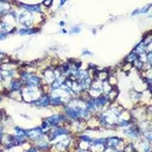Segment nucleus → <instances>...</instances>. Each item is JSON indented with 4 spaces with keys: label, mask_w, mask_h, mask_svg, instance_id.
Masks as SVG:
<instances>
[{
    "label": "nucleus",
    "mask_w": 152,
    "mask_h": 152,
    "mask_svg": "<svg viewBox=\"0 0 152 152\" xmlns=\"http://www.w3.org/2000/svg\"><path fill=\"white\" fill-rule=\"evenodd\" d=\"M126 139L119 134H114V135H109V137H104V144L106 146H110L113 147L116 152L118 151H122L126 144Z\"/></svg>",
    "instance_id": "nucleus-5"
},
{
    "label": "nucleus",
    "mask_w": 152,
    "mask_h": 152,
    "mask_svg": "<svg viewBox=\"0 0 152 152\" xmlns=\"http://www.w3.org/2000/svg\"><path fill=\"white\" fill-rule=\"evenodd\" d=\"M15 147L14 145V141H13V134L12 133H4V137H2V141H1V148L4 151H10V150H13Z\"/></svg>",
    "instance_id": "nucleus-12"
},
{
    "label": "nucleus",
    "mask_w": 152,
    "mask_h": 152,
    "mask_svg": "<svg viewBox=\"0 0 152 152\" xmlns=\"http://www.w3.org/2000/svg\"><path fill=\"white\" fill-rule=\"evenodd\" d=\"M151 8H152V2H148V4H146L145 6L139 7V14H140V15H141V14H148L150 11H151Z\"/></svg>",
    "instance_id": "nucleus-28"
},
{
    "label": "nucleus",
    "mask_w": 152,
    "mask_h": 152,
    "mask_svg": "<svg viewBox=\"0 0 152 152\" xmlns=\"http://www.w3.org/2000/svg\"><path fill=\"white\" fill-rule=\"evenodd\" d=\"M23 152H40V151H39L38 148H36L32 144H30V145H28V146H27Z\"/></svg>",
    "instance_id": "nucleus-35"
},
{
    "label": "nucleus",
    "mask_w": 152,
    "mask_h": 152,
    "mask_svg": "<svg viewBox=\"0 0 152 152\" xmlns=\"http://www.w3.org/2000/svg\"><path fill=\"white\" fill-rule=\"evenodd\" d=\"M124 109L125 108L122 106H120L118 102H114V103H110L106 109L100 112L97 115H95L100 128L101 129H113V131H115V126L118 124L119 115Z\"/></svg>",
    "instance_id": "nucleus-1"
},
{
    "label": "nucleus",
    "mask_w": 152,
    "mask_h": 152,
    "mask_svg": "<svg viewBox=\"0 0 152 152\" xmlns=\"http://www.w3.org/2000/svg\"><path fill=\"white\" fill-rule=\"evenodd\" d=\"M104 147V137H95L89 146V152H103Z\"/></svg>",
    "instance_id": "nucleus-11"
},
{
    "label": "nucleus",
    "mask_w": 152,
    "mask_h": 152,
    "mask_svg": "<svg viewBox=\"0 0 152 152\" xmlns=\"http://www.w3.org/2000/svg\"><path fill=\"white\" fill-rule=\"evenodd\" d=\"M65 76H59V77H57L56 80H55V82L49 87L50 89H58V88H61L63 84H64V82H65Z\"/></svg>",
    "instance_id": "nucleus-23"
},
{
    "label": "nucleus",
    "mask_w": 152,
    "mask_h": 152,
    "mask_svg": "<svg viewBox=\"0 0 152 152\" xmlns=\"http://www.w3.org/2000/svg\"><path fill=\"white\" fill-rule=\"evenodd\" d=\"M151 46L152 45H148V46H146V45H144L140 40H139V43L134 46V49H133V51L138 55V56H140V55H145V53H147V52H152L151 51Z\"/></svg>",
    "instance_id": "nucleus-19"
},
{
    "label": "nucleus",
    "mask_w": 152,
    "mask_h": 152,
    "mask_svg": "<svg viewBox=\"0 0 152 152\" xmlns=\"http://www.w3.org/2000/svg\"><path fill=\"white\" fill-rule=\"evenodd\" d=\"M12 134H14L17 137H26V128H23L18 125H13L12 126Z\"/></svg>",
    "instance_id": "nucleus-22"
},
{
    "label": "nucleus",
    "mask_w": 152,
    "mask_h": 152,
    "mask_svg": "<svg viewBox=\"0 0 152 152\" xmlns=\"http://www.w3.org/2000/svg\"><path fill=\"white\" fill-rule=\"evenodd\" d=\"M96 32H97L96 27H93V28H91V33H93V34H96Z\"/></svg>",
    "instance_id": "nucleus-44"
},
{
    "label": "nucleus",
    "mask_w": 152,
    "mask_h": 152,
    "mask_svg": "<svg viewBox=\"0 0 152 152\" xmlns=\"http://www.w3.org/2000/svg\"><path fill=\"white\" fill-rule=\"evenodd\" d=\"M17 27H34V19L33 14H30L25 11L19 10L15 19Z\"/></svg>",
    "instance_id": "nucleus-4"
},
{
    "label": "nucleus",
    "mask_w": 152,
    "mask_h": 152,
    "mask_svg": "<svg viewBox=\"0 0 152 152\" xmlns=\"http://www.w3.org/2000/svg\"><path fill=\"white\" fill-rule=\"evenodd\" d=\"M2 94H4L5 99H10V100H13V101H17V102H23L20 91H6V90H4Z\"/></svg>",
    "instance_id": "nucleus-21"
},
{
    "label": "nucleus",
    "mask_w": 152,
    "mask_h": 152,
    "mask_svg": "<svg viewBox=\"0 0 152 152\" xmlns=\"http://www.w3.org/2000/svg\"><path fill=\"white\" fill-rule=\"evenodd\" d=\"M39 127H40V129H42L44 133H48V132L50 131V128H51V127H50L45 121H43V120H42V122L39 124Z\"/></svg>",
    "instance_id": "nucleus-33"
},
{
    "label": "nucleus",
    "mask_w": 152,
    "mask_h": 152,
    "mask_svg": "<svg viewBox=\"0 0 152 152\" xmlns=\"http://www.w3.org/2000/svg\"><path fill=\"white\" fill-rule=\"evenodd\" d=\"M42 31L40 27H17V31H15V34L20 36V37H26V36H33V34H37Z\"/></svg>",
    "instance_id": "nucleus-14"
},
{
    "label": "nucleus",
    "mask_w": 152,
    "mask_h": 152,
    "mask_svg": "<svg viewBox=\"0 0 152 152\" xmlns=\"http://www.w3.org/2000/svg\"><path fill=\"white\" fill-rule=\"evenodd\" d=\"M140 42H141L144 45H146V46L152 45V36H151V31L145 32V33L142 34V38L140 39Z\"/></svg>",
    "instance_id": "nucleus-24"
},
{
    "label": "nucleus",
    "mask_w": 152,
    "mask_h": 152,
    "mask_svg": "<svg viewBox=\"0 0 152 152\" xmlns=\"http://www.w3.org/2000/svg\"><path fill=\"white\" fill-rule=\"evenodd\" d=\"M43 134H45L39 126H34V127H31V128H26V138L28 140L30 144H32L33 141H36L38 138H40Z\"/></svg>",
    "instance_id": "nucleus-10"
},
{
    "label": "nucleus",
    "mask_w": 152,
    "mask_h": 152,
    "mask_svg": "<svg viewBox=\"0 0 152 152\" xmlns=\"http://www.w3.org/2000/svg\"><path fill=\"white\" fill-rule=\"evenodd\" d=\"M129 15H131V17H137V15H140V14H139V8L133 10V11L129 13Z\"/></svg>",
    "instance_id": "nucleus-36"
},
{
    "label": "nucleus",
    "mask_w": 152,
    "mask_h": 152,
    "mask_svg": "<svg viewBox=\"0 0 152 152\" xmlns=\"http://www.w3.org/2000/svg\"><path fill=\"white\" fill-rule=\"evenodd\" d=\"M124 152H137L135 150V145H134V141H126L125 144V147L122 150Z\"/></svg>",
    "instance_id": "nucleus-27"
},
{
    "label": "nucleus",
    "mask_w": 152,
    "mask_h": 152,
    "mask_svg": "<svg viewBox=\"0 0 152 152\" xmlns=\"http://www.w3.org/2000/svg\"><path fill=\"white\" fill-rule=\"evenodd\" d=\"M113 87L107 82V81H104V82H102V87H101V91H102V94L103 95H106V94H108L109 91H110V89H112Z\"/></svg>",
    "instance_id": "nucleus-29"
},
{
    "label": "nucleus",
    "mask_w": 152,
    "mask_h": 152,
    "mask_svg": "<svg viewBox=\"0 0 152 152\" xmlns=\"http://www.w3.org/2000/svg\"><path fill=\"white\" fill-rule=\"evenodd\" d=\"M36 108L39 109H45V108H50V95L48 93H43L40 95V97L32 104Z\"/></svg>",
    "instance_id": "nucleus-15"
},
{
    "label": "nucleus",
    "mask_w": 152,
    "mask_h": 152,
    "mask_svg": "<svg viewBox=\"0 0 152 152\" xmlns=\"http://www.w3.org/2000/svg\"><path fill=\"white\" fill-rule=\"evenodd\" d=\"M59 33H62V34H68V28H65V27L61 28V30H59Z\"/></svg>",
    "instance_id": "nucleus-40"
},
{
    "label": "nucleus",
    "mask_w": 152,
    "mask_h": 152,
    "mask_svg": "<svg viewBox=\"0 0 152 152\" xmlns=\"http://www.w3.org/2000/svg\"><path fill=\"white\" fill-rule=\"evenodd\" d=\"M58 26H59L61 28L65 27V26H66V21H65V20H59V21H58Z\"/></svg>",
    "instance_id": "nucleus-37"
},
{
    "label": "nucleus",
    "mask_w": 152,
    "mask_h": 152,
    "mask_svg": "<svg viewBox=\"0 0 152 152\" xmlns=\"http://www.w3.org/2000/svg\"><path fill=\"white\" fill-rule=\"evenodd\" d=\"M137 58H138V55H137V53H135V52L132 50V51H131L128 55H126V57H124L122 62H124V63H129V64H132V63H133V62H134Z\"/></svg>",
    "instance_id": "nucleus-26"
},
{
    "label": "nucleus",
    "mask_w": 152,
    "mask_h": 152,
    "mask_svg": "<svg viewBox=\"0 0 152 152\" xmlns=\"http://www.w3.org/2000/svg\"><path fill=\"white\" fill-rule=\"evenodd\" d=\"M71 152H89V150H80V148H75Z\"/></svg>",
    "instance_id": "nucleus-41"
},
{
    "label": "nucleus",
    "mask_w": 152,
    "mask_h": 152,
    "mask_svg": "<svg viewBox=\"0 0 152 152\" xmlns=\"http://www.w3.org/2000/svg\"><path fill=\"white\" fill-rule=\"evenodd\" d=\"M24 86H26V87H37V88L42 87L43 83H42L40 74H39V72H33V74L28 77V80L24 83Z\"/></svg>",
    "instance_id": "nucleus-17"
},
{
    "label": "nucleus",
    "mask_w": 152,
    "mask_h": 152,
    "mask_svg": "<svg viewBox=\"0 0 152 152\" xmlns=\"http://www.w3.org/2000/svg\"><path fill=\"white\" fill-rule=\"evenodd\" d=\"M94 101H95V104H96V107L99 108V110L100 112H102L103 109H106L109 104H110V102L108 101V99H107V96L106 95H100V96H97V97H95L94 99Z\"/></svg>",
    "instance_id": "nucleus-18"
},
{
    "label": "nucleus",
    "mask_w": 152,
    "mask_h": 152,
    "mask_svg": "<svg viewBox=\"0 0 152 152\" xmlns=\"http://www.w3.org/2000/svg\"><path fill=\"white\" fill-rule=\"evenodd\" d=\"M1 87H2L4 90H6V91H20V90L23 89L24 84H23V82H21L18 77H15V78H13V80H11V81L4 82V83L1 84Z\"/></svg>",
    "instance_id": "nucleus-9"
},
{
    "label": "nucleus",
    "mask_w": 152,
    "mask_h": 152,
    "mask_svg": "<svg viewBox=\"0 0 152 152\" xmlns=\"http://www.w3.org/2000/svg\"><path fill=\"white\" fill-rule=\"evenodd\" d=\"M137 152H152V144L142 138H140L138 141H134Z\"/></svg>",
    "instance_id": "nucleus-16"
},
{
    "label": "nucleus",
    "mask_w": 152,
    "mask_h": 152,
    "mask_svg": "<svg viewBox=\"0 0 152 152\" xmlns=\"http://www.w3.org/2000/svg\"><path fill=\"white\" fill-rule=\"evenodd\" d=\"M11 61V57H8V55L4 51H0V64L1 63H7Z\"/></svg>",
    "instance_id": "nucleus-30"
},
{
    "label": "nucleus",
    "mask_w": 152,
    "mask_h": 152,
    "mask_svg": "<svg viewBox=\"0 0 152 152\" xmlns=\"http://www.w3.org/2000/svg\"><path fill=\"white\" fill-rule=\"evenodd\" d=\"M4 133H6V132H1V131H0V147H1V141H2V137H4Z\"/></svg>",
    "instance_id": "nucleus-43"
},
{
    "label": "nucleus",
    "mask_w": 152,
    "mask_h": 152,
    "mask_svg": "<svg viewBox=\"0 0 152 152\" xmlns=\"http://www.w3.org/2000/svg\"><path fill=\"white\" fill-rule=\"evenodd\" d=\"M17 31V25L11 24L8 21H5L4 19H0V33H6L8 36L15 34Z\"/></svg>",
    "instance_id": "nucleus-13"
},
{
    "label": "nucleus",
    "mask_w": 152,
    "mask_h": 152,
    "mask_svg": "<svg viewBox=\"0 0 152 152\" xmlns=\"http://www.w3.org/2000/svg\"><path fill=\"white\" fill-rule=\"evenodd\" d=\"M118 152H124V151H118Z\"/></svg>",
    "instance_id": "nucleus-45"
},
{
    "label": "nucleus",
    "mask_w": 152,
    "mask_h": 152,
    "mask_svg": "<svg viewBox=\"0 0 152 152\" xmlns=\"http://www.w3.org/2000/svg\"><path fill=\"white\" fill-rule=\"evenodd\" d=\"M65 4H68L66 0H62V1H59V2H58V8H62V6H64Z\"/></svg>",
    "instance_id": "nucleus-38"
},
{
    "label": "nucleus",
    "mask_w": 152,
    "mask_h": 152,
    "mask_svg": "<svg viewBox=\"0 0 152 152\" xmlns=\"http://www.w3.org/2000/svg\"><path fill=\"white\" fill-rule=\"evenodd\" d=\"M42 4V6L45 8V10H51V7H52V5L55 4L52 0H45V1H43V2H40Z\"/></svg>",
    "instance_id": "nucleus-32"
},
{
    "label": "nucleus",
    "mask_w": 152,
    "mask_h": 152,
    "mask_svg": "<svg viewBox=\"0 0 152 152\" xmlns=\"http://www.w3.org/2000/svg\"><path fill=\"white\" fill-rule=\"evenodd\" d=\"M68 134H71V131L69 128L68 125H61V126H56V127H51L50 131L46 133L48 138L50 139V141L56 138V137H59V135H68Z\"/></svg>",
    "instance_id": "nucleus-7"
},
{
    "label": "nucleus",
    "mask_w": 152,
    "mask_h": 152,
    "mask_svg": "<svg viewBox=\"0 0 152 152\" xmlns=\"http://www.w3.org/2000/svg\"><path fill=\"white\" fill-rule=\"evenodd\" d=\"M20 116H21V118H25V119H31V116H30V115H27V114H25V113H21V114H20Z\"/></svg>",
    "instance_id": "nucleus-42"
},
{
    "label": "nucleus",
    "mask_w": 152,
    "mask_h": 152,
    "mask_svg": "<svg viewBox=\"0 0 152 152\" xmlns=\"http://www.w3.org/2000/svg\"><path fill=\"white\" fill-rule=\"evenodd\" d=\"M43 121H45L50 127H56V126H61V125H68V120H66L65 115L61 110H56V112L51 113L50 115L44 116Z\"/></svg>",
    "instance_id": "nucleus-3"
},
{
    "label": "nucleus",
    "mask_w": 152,
    "mask_h": 152,
    "mask_svg": "<svg viewBox=\"0 0 152 152\" xmlns=\"http://www.w3.org/2000/svg\"><path fill=\"white\" fill-rule=\"evenodd\" d=\"M32 145H33L36 148H38L40 152H49L50 148H51V141H50V139L48 138L46 133L43 134L40 138H38L36 141H33Z\"/></svg>",
    "instance_id": "nucleus-8"
},
{
    "label": "nucleus",
    "mask_w": 152,
    "mask_h": 152,
    "mask_svg": "<svg viewBox=\"0 0 152 152\" xmlns=\"http://www.w3.org/2000/svg\"><path fill=\"white\" fill-rule=\"evenodd\" d=\"M91 56H93V52L88 49H83L81 51V57H91Z\"/></svg>",
    "instance_id": "nucleus-34"
},
{
    "label": "nucleus",
    "mask_w": 152,
    "mask_h": 152,
    "mask_svg": "<svg viewBox=\"0 0 152 152\" xmlns=\"http://www.w3.org/2000/svg\"><path fill=\"white\" fill-rule=\"evenodd\" d=\"M7 37H8V34H6V33H0V40H5V39H7Z\"/></svg>",
    "instance_id": "nucleus-39"
},
{
    "label": "nucleus",
    "mask_w": 152,
    "mask_h": 152,
    "mask_svg": "<svg viewBox=\"0 0 152 152\" xmlns=\"http://www.w3.org/2000/svg\"><path fill=\"white\" fill-rule=\"evenodd\" d=\"M82 32V26L81 25H71L69 28H68V34L70 36H75V34H80Z\"/></svg>",
    "instance_id": "nucleus-25"
},
{
    "label": "nucleus",
    "mask_w": 152,
    "mask_h": 152,
    "mask_svg": "<svg viewBox=\"0 0 152 152\" xmlns=\"http://www.w3.org/2000/svg\"><path fill=\"white\" fill-rule=\"evenodd\" d=\"M21 93V100L24 103H28V104H33L44 91V88L43 86L37 88V87H26L24 86L23 89L20 90Z\"/></svg>",
    "instance_id": "nucleus-2"
},
{
    "label": "nucleus",
    "mask_w": 152,
    "mask_h": 152,
    "mask_svg": "<svg viewBox=\"0 0 152 152\" xmlns=\"http://www.w3.org/2000/svg\"><path fill=\"white\" fill-rule=\"evenodd\" d=\"M40 77H42V83L43 86L50 87L55 80H56V75H55V65L53 64H48L46 66H44V69L40 72Z\"/></svg>",
    "instance_id": "nucleus-6"
},
{
    "label": "nucleus",
    "mask_w": 152,
    "mask_h": 152,
    "mask_svg": "<svg viewBox=\"0 0 152 152\" xmlns=\"http://www.w3.org/2000/svg\"><path fill=\"white\" fill-rule=\"evenodd\" d=\"M106 96H107V99H108V101L110 103L116 102L118 99H119V96H120V89H119V87H113L110 89V91L108 94H106Z\"/></svg>",
    "instance_id": "nucleus-20"
},
{
    "label": "nucleus",
    "mask_w": 152,
    "mask_h": 152,
    "mask_svg": "<svg viewBox=\"0 0 152 152\" xmlns=\"http://www.w3.org/2000/svg\"><path fill=\"white\" fill-rule=\"evenodd\" d=\"M141 138L152 142V131H146V132H142L141 133Z\"/></svg>",
    "instance_id": "nucleus-31"
}]
</instances>
